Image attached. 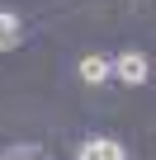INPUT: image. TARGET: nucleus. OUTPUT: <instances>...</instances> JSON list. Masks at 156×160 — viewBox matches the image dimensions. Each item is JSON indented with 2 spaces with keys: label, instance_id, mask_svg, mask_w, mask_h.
<instances>
[{
  "label": "nucleus",
  "instance_id": "obj_3",
  "mask_svg": "<svg viewBox=\"0 0 156 160\" xmlns=\"http://www.w3.org/2000/svg\"><path fill=\"white\" fill-rule=\"evenodd\" d=\"M114 71H109V57H81V80H85V85H104V80H109Z\"/></svg>",
  "mask_w": 156,
  "mask_h": 160
},
{
  "label": "nucleus",
  "instance_id": "obj_2",
  "mask_svg": "<svg viewBox=\"0 0 156 160\" xmlns=\"http://www.w3.org/2000/svg\"><path fill=\"white\" fill-rule=\"evenodd\" d=\"M109 71L123 80V85H142V80H147V57L142 52H123L118 61H109Z\"/></svg>",
  "mask_w": 156,
  "mask_h": 160
},
{
  "label": "nucleus",
  "instance_id": "obj_1",
  "mask_svg": "<svg viewBox=\"0 0 156 160\" xmlns=\"http://www.w3.org/2000/svg\"><path fill=\"white\" fill-rule=\"evenodd\" d=\"M76 160H128V151H123L114 137H90V141H81Z\"/></svg>",
  "mask_w": 156,
  "mask_h": 160
},
{
  "label": "nucleus",
  "instance_id": "obj_4",
  "mask_svg": "<svg viewBox=\"0 0 156 160\" xmlns=\"http://www.w3.org/2000/svg\"><path fill=\"white\" fill-rule=\"evenodd\" d=\"M14 42H19V14L0 10V52H5V47H14Z\"/></svg>",
  "mask_w": 156,
  "mask_h": 160
}]
</instances>
